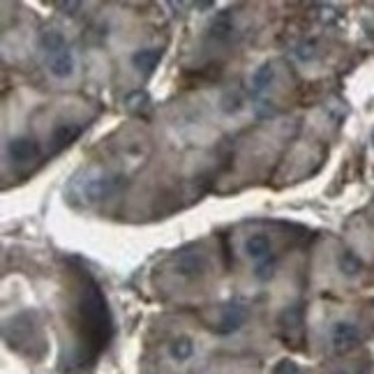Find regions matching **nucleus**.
Listing matches in <instances>:
<instances>
[{"label":"nucleus","instance_id":"nucleus-1","mask_svg":"<svg viewBox=\"0 0 374 374\" xmlns=\"http://www.w3.org/2000/svg\"><path fill=\"white\" fill-rule=\"evenodd\" d=\"M81 321L88 328V335L95 340L97 344H107V340L111 335V317H109V307L104 300L100 287L88 282L81 291Z\"/></svg>","mask_w":374,"mask_h":374},{"label":"nucleus","instance_id":"nucleus-21","mask_svg":"<svg viewBox=\"0 0 374 374\" xmlns=\"http://www.w3.org/2000/svg\"><path fill=\"white\" fill-rule=\"evenodd\" d=\"M58 8H61V10H79L81 5H79V3H58Z\"/></svg>","mask_w":374,"mask_h":374},{"label":"nucleus","instance_id":"nucleus-23","mask_svg":"<svg viewBox=\"0 0 374 374\" xmlns=\"http://www.w3.org/2000/svg\"><path fill=\"white\" fill-rule=\"evenodd\" d=\"M335 374H344V372H335Z\"/></svg>","mask_w":374,"mask_h":374},{"label":"nucleus","instance_id":"nucleus-4","mask_svg":"<svg viewBox=\"0 0 374 374\" xmlns=\"http://www.w3.org/2000/svg\"><path fill=\"white\" fill-rule=\"evenodd\" d=\"M360 340V331L351 321H337L331 328V344L335 351H349L351 346H356Z\"/></svg>","mask_w":374,"mask_h":374},{"label":"nucleus","instance_id":"nucleus-20","mask_svg":"<svg viewBox=\"0 0 374 374\" xmlns=\"http://www.w3.org/2000/svg\"><path fill=\"white\" fill-rule=\"evenodd\" d=\"M127 104H129L132 109H143V107H148L150 100H148V95H146V93H141V90H139V93H132V95H129Z\"/></svg>","mask_w":374,"mask_h":374},{"label":"nucleus","instance_id":"nucleus-11","mask_svg":"<svg viewBox=\"0 0 374 374\" xmlns=\"http://www.w3.org/2000/svg\"><path fill=\"white\" fill-rule=\"evenodd\" d=\"M79 134H81V127H79V125L65 123L61 127H56V132L51 134V148L58 153V150H63L65 146H70Z\"/></svg>","mask_w":374,"mask_h":374},{"label":"nucleus","instance_id":"nucleus-14","mask_svg":"<svg viewBox=\"0 0 374 374\" xmlns=\"http://www.w3.org/2000/svg\"><path fill=\"white\" fill-rule=\"evenodd\" d=\"M273 81H275V67H273L271 63L261 65V67L254 72V76H252V93L261 95L264 90L271 88Z\"/></svg>","mask_w":374,"mask_h":374},{"label":"nucleus","instance_id":"nucleus-8","mask_svg":"<svg viewBox=\"0 0 374 374\" xmlns=\"http://www.w3.org/2000/svg\"><path fill=\"white\" fill-rule=\"evenodd\" d=\"M233 32V12L231 10H222L215 14L211 28H208V35L215 42H227Z\"/></svg>","mask_w":374,"mask_h":374},{"label":"nucleus","instance_id":"nucleus-17","mask_svg":"<svg viewBox=\"0 0 374 374\" xmlns=\"http://www.w3.org/2000/svg\"><path fill=\"white\" fill-rule=\"evenodd\" d=\"M275 268H278V259H275V257H268V259H264V261H259L254 275H257V280L268 282V280H271L273 275H275Z\"/></svg>","mask_w":374,"mask_h":374},{"label":"nucleus","instance_id":"nucleus-15","mask_svg":"<svg viewBox=\"0 0 374 374\" xmlns=\"http://www.w3.org/2000/svg\"><path fill=\"white\" fill-rule=\"evenodd\" d=\"M169 353H172L174 360H178V363H185V360L192 358V353H194L192 337H187V335L176 337L174 342H172V346H169Z\"/></svg>","mask_w":374,"mask_h":374},{"label":"nucleus","instance_id":"nucleus-22","mask_svg":"<svg viewBox=\"0 0 374 374\" xmlns=\"http://www.w3.org/2000/svg\"><path fill=\"white\" fill-rule=\"evenodd\" d=\"M372 146H374V132H372Z\"/></svg>","mask_w":374,"mask_h":374},{"label":"nucleus","instance_id":"nucleus-3","mask_svg":"<svg viewBox=\"0 0 374 374\" xmlns=\"http://www.w3.org/2000/svg\"><path fill=\"white\" fill-rule=\"evenodd\" d=\"M174 268L180 278L194 280V278H201V275L206 273L208 259H206V254L199 252V249H185V252H180L178 257H176Z\"/></svg>","mask_w":374,"mask_h":374},{"label":"nucleus","instance_id":"nucleus-7","mask_svg":"<svg viewBox=\"0 0 374 374\" xmlns=\"http://www.w3.org/2000/svg\"><path fill=\"white\" fill-rule=\"evenodd\" d=\"M47 65H49V72L51 76L56 79H67L74 74V67H76V61H74V54H72V49L67 47L61 54L47 58Z\"/></svg>","mask_w":374,"mask_h":374},{"label":"nucleus","instance_id":"nucleus-9","mask_svg":"<svg viewBox=\"0 0 374 374\" xmlns=\"http://www.w3.org/2000/svg\"><path fill=\"white\" fill-rule=\"evenodd\" d=\"M273 252V242L266 233H252L245 240V254L254 261H264L271 257Z\"/></svg>","mask_w":374,"mask_h":374},{"label":"nucleus","instance_id":"nucleus-16","mask_svg":"<svg viewBox=\"0 0 374 374\" xmlns=\"http://www.w3.org/2000/svg\"><path fill=\"white\" fill-rule=\"evenodd\" d=\"M280 324L282 328H287V331H296V328L303 326V310H300V307H289V310L282 312Z\"/></svg>","mask_w":374,"mask_h":374},{"label":"nucleus","instance_id":"nucleus-6","mask_svg":"<svg viewBox=\"0 0 374 374\" xmlns=\"http://www.w3.org/2000/svg\"><path fill=\"white\" fill-rule=\"evenodd\" d=\"M8 155L12 162L17 164H25V162H32L37 160L39 155V146L37 141L32 139H25V136H19V139H12L10 146H8Z\"/></svg>","mask_w":374,"mask_h":374},{"label":"nucleus","instance_id":"nucleus-13","mask_svg":"<svg viewBox=\"0 0 374 374\" xmlns=\"http://www.w3.org/2000/svg\"><path fill=\"white\" fill-rule=\"evenodd\" d=\"M337 266H340V273L346 275V278H356V275L363 273V261H360L358 254L351 252V249H344V252L340 254Z\"/></svg>","mask_w":374,"mask_h":374},{"label":"nucleus","instance_id":"nucleus-10","mask_svg":"<svg viewBox=\"0 0 374 374\" xmlns=\"http://www.w3.org/2000/svg\"><path fill=\"white\" fill-rule=\"evenodd\" d=\"M162 61V49H139L132 56V65L141 74H150Z\"/></svg>","mask_w":374,"mask_h":374},{"label":"nucleus","instance_id":"nucleus-18","mask_svg":"<svg viewBox=\"0 0 374 374\" xmlns=\"http://www.w3.org/2000/svg\"><path fill=\"white\" fill-rule=\"evenodd\" d=\"M271 374H303V370L298 367L296 360H291V358H282L275 363V367L271 370Z\"/></svg>","mask_w":374,"mask_h":374},{"label":"nucleus","instance_id":"nucleus-19","mask_svg":"<svg viewBox=\"0 0 374 374\" xmlns=\"http://www.w3.org/2000/svg\"><path fill=\"white\" fill-rule=\"evenodd\" d=\"M314 54H317V49H314V42H303V44H298L296 56L300 58V61H312Z\"/></svg>","mask_w":374,"mask_h":374},{"label":"nucleus","instance_id":"nucleus-5","mask_svg":"<svg viewBox=\"0 0 374 374\" xmlns=\"http://www.w3.org/2000/svg\"><path fill=\"white\" fill-rule=\"evenodd\" d=\"M247 319V310L240 303H229L225 310H222V319L218 324V333L220 335H229V333L240 331V326L245 324Z\"/></svg>","mask_w":374,"mask_h":374},{"label":"nucleus","instance_id":"nucleus-12","mask_svg":"<svg viewBox=\"0 0 374 374\" xmlns=\"http://www.w3.org/2000/svg\"><path fill=\"white\" fill-rule=\"evenodd\" d=\"M39 44H42V51L47 54V58L61 54V51L67 49V42H65L63 32L61 30H44V35L39 37Z\"/></svg>","mask_w":374,"mask_h":374},{"label":"nucleus","instance_id":"nucleus-2","mask_svg":"<svg viewBox=\"0 0 374 374\" xmlns=\"http://www.w3.org/2000/svg\"><path fill=\"white\" fill-rule=\"evenodd\" d=\"M74 187L79 189V196H81L86 203H95L107 199L121 187V180L118 176H90V178L76 180Z\"/></svg>","mask_w":374,"mask_h":374}]
</instances>
